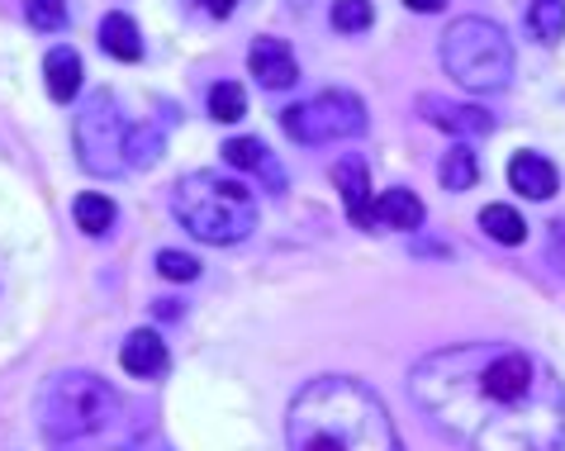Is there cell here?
Segmentation results:
<instances>
[{"label": "cell", "mask_w": 565, "mask_h": 451, "mask_svg": "<svg viewBox=\"0 0 565 451\" xmlns=\"http://www.w3.org/2000/svg\"><path fill=\"white\" fill-rule=\"evenodd\" d=\"M119 395L96 371H53L34 395V418L49 442H90L119 423Z\"/></svg>", "instance_id": "4"}, {"label": "cell", "mask_w": 565, "mask_h": 451, "mask_svg": "<svg viewBox=\"0 0 565 451\" xmlns=\"http://www.w3.org/2000/svg\"><path fill=\"white\" fill-rule=\"evenodd\" d=\"M152 314H157V319H181L185 309H181L177 300H157V309H152Z\"/></svg>", "instance_id": "27"}, {"label": "cell", "mask_w": 565, "mask_h": 451, "mask_svg": "<svg viewBox=\"0 0 565 451\" xmlns=\"http://www.w3.org/2000/svg\"><path fill=\"white\" fill-rule=\"evenodd\" d=\"M366 105L356 90L328 86L305 105H286L280 110V129H286L300 148H323V143H342V138H361L366 133Z\"/></svg>", "instance_id": "7"}, {"label": "cell", "mask_w": 565, "mask_h": 451, "mask_svg": "<svg viewBox=\"0 0 565 451\" xmlns=\"http://www.w3.org/2000/svg\"><path fill=\"white\" fill-rule=\"evenodd\" d=\"M195 6H200V10H210L214 20H228V14L238 10V0H195Z\"/></svg>", "instance_id": "26"}, {"label": "cell", "mask_w": 565, "mask_h": 451, "mask_svg": "<svg viewBox=\"0 0 565 451\" xmlns=\"http://www.w3.org/2000/svg\"><path fill=\"white\" fill-rule=\"evenodd\" d=\"M100 49L115 62H143V34H138V20L124 10H109L100 20Z\"/></svg>", "instance_id": "15"}, {"label": "cell", "mask_w": 565, "mask_h": 451, "mask_svg": "<svg viewBox=\"0 0 565 451\" xmlns=\"http://www.w3.org/2000/svg\"><path fill=\"white\" fill-rule=\"evenodd\" d=\"M224 162H228V167H238V171H247V176H257L271 195H286V185H290L286 167L276 162V152L266 148L262 138H247V133L228 138V143H224Z\"/></svg>", "instance_id": "11"}, {"label": "cell", "mask_w": 565, "mask_h": 451, "mask_svg": "<svg viewBox=\"0 0 565 451\" xmlns=\"http://www.w3.org/2000/svg\"><path fill=\"white\" fill-rule=\"evenodd\" d=\"M109 451H134V447H129V442H119V447H109Z\"/></svg>", "instance_id": "29"}, {"label": "cell", "mask_w": 565, "mask_h": 451, "mask_svg": "<svg viewBox=\"0 0 565 451\" xmlns=\"http://www.w3.org/2000/svg\"><path fill=\"white\" fill-rule=\"evenodd\" d=\"M72 219H76V228H82V233H90V238H105V233L115 228L119 210H115V200H109V195L82 191V195L72 200Z\"/></svg>", "instance_id": "18"}, {"label": "cell", "mask_w": 565, "mask_h": 451, "mask_svg": "<svg viewBox=\"0 0 565 451\" xmlns=\"http://www.w3.org/2000/svg\"><path fill=\"white\" fill-rule=\"evenodd\" d=\"M205 110H210L214 124H238V119L247 115V90H243L238 82H214Z\"/></svg>", "instance_id": "22"}, {"label": "cell", "mask_w": 565, "mask_h": 451, "mask_svg": "<svg viewBox=\"0 0 565 451\" xmlns=\"http://www.w3.org/2000/svg\"><path fill=\"white\" fill-rule=\"evenodd\" d=\"M157 451H171V447H157Z\"/></svg>", "instance_id": "30"}, {"label": "cell", "mask_w": 565, "mask_h": 451, "mask_svg": "<svg viewBox=\"0 0 565 451\" xmlns=\"http://www.w3.org/2000/svg\"><path fill=\"white\" fill-rule=\"evenodd\" d=\"M437 181H443L447 191H470V185L480 181V162H476V152H470L466 143L447 148V152H443V162H437Z\"/></svg>", "instance_id": "21"}, {"label": "cell", "mask_w": 565, "mask_h": 451, "mask_svg": "<svg viewBox=\"0 0 565 451\" xmlns=\"http://www.w3.org/2000/svg\"><path fill=\"white\" fill-rule=\"evenodd\" d=\"M167 124L171 115H157V119H143L129 129V143H124V158H129V167H157L167 152Z\"/></svg>", "instance_id": "16"}, {"label": "cell", "mask_w": 565, "mask_h": 451, "mask_svg": "<svg viewBox=\"0 0 565 451\" xmlns=\"http://www.w3.org/2000/svg\"><path fill=\"white\" fill-rule=\"evenodd\" d=\"M418 119L443 129L451 138H484L494 133V115L480 110V105H457V100H443V96H418Z\"/></svg>", "instance_id": "9"}, {"label": "cell", "mask_w": 565, "mask_h": 451, "mask_svg": "<svg viewBox=\"0 0 565 451\" xmlns=\"http://www.w3.org/2000/svg\"><path fill=\"white\" fill-rule=\"evenodd\" d=\"M375 219H381L385 228H399V233H418L423 219H428V210H423V200L414 191H385L381 200H375Z\"/></svg>", "instance_id": "17"}, {"label": "cell", "mask_w": 565, "mask_h": 451, "mask_svg": "<svg viewBox=\"0 0 565 451\" xmlns=\"http://www.w3.org/2000/svg\"><path fill=\"white\" fill-rule=\"evenodd\" d=\"M509 185L527 200H552L561 191V171H556V162H546L542 152H513L509 158Z\"/></svg>", "instance_id": "13"}, {"label": "cell", "mask_w": 565, "mask_h": 451, "mask_svg": "<svg viewBox=\"0 0 565 451\" xmlns=\"http://www.w3.org/2000/svg\"><path fill=\"white\" fill-rule=\"evenodd\" d=\"M24 20L34 24V34H62L67 29V0H24Z\"/></svg>", "instance_id": "23"}, {"label": "cell", "mask_w": 565, "mask_h": 451, "mask_svg": "<svg viewBox=\"0 0 565 451\" xmlns=\"http://www.w3.org/2000/svg\"><path fill=\"white\" fill-rule=\"evenodd\" d=\"M443 72L470 96H490L513 82V43L494 20L484 14H461L443 29Z\"/></svg>", "instance_id": "5"}, {"label": "cell", "mask_w": 565, "mask_h": 451, "mask_svg": "<svg viewBox=\"0 0 565 451\" xmlns=\"http://www.w3.org/2000/svg\"><path fill=\"white\" fill-rule=\"evenodd\" d=\"M290 451H404L381 395L352 376H313L286 409Z\"/></svg>", "instance_id": "2"}, {"label": "cell", "mask_w": 565, "mask_h": 451, "mask_svg": "<svg viewBox=\"0 0 565 451\" xmlns=\"http://www.w3.org/2000/svg\"><path fill=\"white\" fill-rule=\"evenodd\" d=\"M523 24H527L532 39L552 49V43L565 39V0H532V6L523 10Z\"/></svg>", "instance_id": "20"}, {"label": "cell", "mask_w": 565, "mask_h": 451, "mask_svg": "<svg viewBox=\"0 0 565 451\" xmlns=\"http://www.w3.org/2000/svg\"><path fill=\"white\" fill-rule=\"evenodd\" d=\"M171 214H177V224L195 243L233 247V243L253 238L257 195H253V185H243L228 171H191L171 191Z\"/></svg>", "instance_id": "3"}, {"label": "cell", "mask_w": 565, "mask_h": 451, "mask_svg": "<svg viewBox=\"0 0 565 451\" xmlns=\"http://www.w3.org/2000/svg\"><path fill=\"white\" fill-rule=\"evenodd\" d=\"M404 6H409V10H418V14H437V10L447 6V0H404Z\"/></svg>", "instance_id": "28"}, {"label": "cell", "mask_w": 565, "mask_h": 451, "mask_svg": "<svg viewBox=\"0 0 565 451\" xmlns=\"http://www.w3.org/2000/svg\"><path fill=\"white\" fill-rule=\"evenodd\" d=\"M333 185L342 195V205H348V219L356 228H375L381 219H375V200H371V171H366V158H356V152H348V158H338L333 167Z\"/></svg>", "instance_id": "10"}, {"label": "cell", "mask_w": 565, "mask_h": 451, "mask_svg": "<svg viewBox=\"0 0 565 451\" xmlns=\"http://www.w3.org/2000/svg\"><path fill=\"white\" fill-rule=\"evenodd\" d=\"M247 72H253V82L262 90H290L300 82V57H295L286 39L262 34V39H253V49H247Z\"/></svg>", "instance_id": "8"}, {"label": "cell", "mask_w": 565, "mask_h": 451, "mask_svg": "<svg viewBox=\"0 0 565 451\" xmlns=\"http://www.w3.org/2000/svg\"><path fill=\"white\" fill-rule=\"evenodd\" d=\"M124 143H129V129H124L115 96H109V90H90L72 119V148H76L82 171H90V176H100V181H115L119 171L129 167Z\"/></svg>", "instance_id": "6"}, {"label": "cell", "mask_w": 565, "mask_h": 451, "mask_svg": "<svg viewBox=\"0 0 565 451\" xmlns=\"http://www.w3.org/2000/svg\"><path fill=\"white\" fill-rule=\"evenodd\" d=\"M157 276H162V281H195L200 261L191 253H181V247H162V253H157Z\"/></svg>", "instance_id": "25"}, {"label": "cell", "mask_w": 565, "mask_h": 451, "mask_svg": "<svg viewBox=\"0 0 565 451\" xmlns=\"http://www.w3.org/2000/svg\"><path fill=\"white\" fill-rule=\"evenodd\" d=\"M82 82H86L82 53L67 49V43L49 49V57H43V86H49V96H53L57 105H72L76 90H82Z\"/></svg>", "instance_id": "14"}, {"label": "cell", "mask_w": 565, "mask_h": 451, "mask_svg": "<svg viewBox=\"0 0 565 451\" xmlns=\"http://www.w3.org/2000/svg\"><path fill=\"white\" fill-rule=\"evenodd\" d=\"M480 228H484V238L499 243V247H523L527 243V219L513 205H484Z\"/></svg>", "instance_id": "19"}, {"label": "cell", "mask_w": 565, "mask_h": 451, "mask_svg": "<svg viewBox=\"0 0 565 451\" xmlns=\"http://www.w3.org/2000/svg\"><path fill=\"white\" fill-rule=\"evenodd\" d=\"M119 366L129 371L134 380H162L167 371H171V352H167L162 333L134 329L129 337H124V347H119Z\"/></svg>", "instance_id": "12"}, {"label": "cell", "mask_w": 565, "mask_h": 451, "mask_svg": "<svg viewBox=\"0 0 565 451\" xmlns=\"http://www.w3.org/2000/svg\"><path fill=\"white\" fill-rule=\"evenodd\" d=\"M371 24H375L371 0H333V29L338 34H366Z\"/></svg>", "instance_id": "24"}, {"label": "cell", "mask_w": 565, "mask_h": 451, "mask_svg": "<svg viewBox=\"0 0 565 451\" xmlns=\"http://www.w3.org/2000/svg\"><path fill=\"white\" fill-rule=\"evenodd\" d=\"M409 395L461 451H565V385L513 342H451L418 356Z\"/></svg>", "instance_id": "1"}]
</instances>
